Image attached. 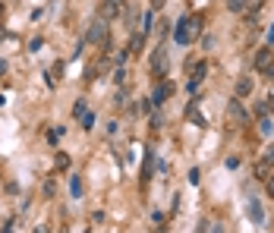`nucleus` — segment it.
I'll return each instance as SVG.
<instances>
[{"instance_id":"obj_1","label":"nucleus","mask_w":274,"mask_h":233,"mask_svg":"<svg viewBox=\"0 0 274 233\" xmlns=\"http://www.w3.org/2000/svg\"><path fill=\"white\" fill-rule=\"evenodd\" d=\"M199 35H202V19H199V16H183V19H176V29H173L176 44H193Z\"/></svg>"},{"instance_id":"obj_2","label":"nucleus","mask_w":274,"mask_h":233,"mask_svg":"<svg viewBox=\"0 0 274 233\" xmlns=\"http://www.w3.org/2000/svg\"><path fill=\"white\" fill-rule=\"evenodd\" d=\"M151 76L154 79H167V51L164 48L151 51Z\"/></svg>"},{"instance_id":"obj_3","label":"nucleus","mask_w":274,"mask_h":233,"mask_svg":"<svg viewBox=\"0 0 274 233\" xmlns=\"http://www.w3.org/2000/svg\"><path fill=\"white\" fill-rule=\"evenodd\" d=\"M104 38H107V19H101V16H98V19L92 22L88 38H85V41H88V44H104Z\"/></svg>"},{"instance_id":"obj_4","label":"nucleus","mask_w":274,"mask_h":233,"mask_svg":"<svg viewBox=\"0 0 274 233\" xmlns=\"http://www.w3.org/2000/svg\"><path fill=\"white\" fill-rule=\"evenodd\" d=\"M170 91H173V82H170V79H161V82L151 88V104H164L170 98Z\"/></svg>"},{"instance_id":"obj_5","label":"nucleus","mask_w":274,"mask_h":233,"mask_svg":"<svg viewBox=\"0 0 274 233\" xmlns=\"http://www.w3.org/2000/svg\"><path fill=\"white\" fill-rule=\"evenodd\" d=\"M246 214L252 224H265V211H261V202L255 199V195H249V202H246Z\"/></svg>"},{"instance_id":"obj_6","label":"nucleus","mask_w":274,"mask_h":233,"mask_svg":"<svg viewBox=\"0 0 274 233\" xmlns=\"http://www.w3.org/2000/svg\"><path fill=\"white\" fill-rule=\"evenodd\" d=\"M255 69H258V73H271V69H274V54L268 48H261L255 54Z\"/></svg>"},{"instance_id":"obj_7","label":"nucleus","mask_w":274,"mask_h":233,"mask_svg":"<svg viewBox=\"0 0 274 233\" xmlns=\"http://www.w3.org/2000/svg\"><path fill=\"white\" fill-rule=\"evenodd\" d=\"M117 13H120V4H114V0H104L101 4V19H114Z\"/></svg>"},{"instance_id":"obj_8","label":"nucleus","mask_w":274,"mask_h":233,"mask_svg":"<svg viewBox=\"0 0 274 233\" xmlns=\"http://www.w3.org/2000/svg\"><path fill=\"white\" fill-rule=\"evenodd\" d=\"M249 91H252V79H249V76H243L240 82H236V98H246Z\"/></svg>"},{"instance_id":"obj_9","label":"nucleus","mask_w":274,"mask_h":233,"mask_svg":"<svg viewBox=\"0 0 274 233\" xmlns=\"http://www.w3.org/2000/svg\"><path fill=\"white\" fill-rule=\"evenodd\" d=\"M261 4H265V0H246V19H249V22L255 19V13L261 10Z\"/></svg>"},{"instance_id":"obj_10","label":"nucleus","mask_w":274,"mask_h":233,"mask_svg":"<svg viewBox=\"0 0 274 233\" xmlns=\"http://www.w3.org/2000/svg\"><path fill=\"white\" fill-rule=\"evenodd\" d=\"M186 117H189V123H196V126H205V117L199 113V107L196 104H189V110H186Z\"/></svg>"},{"instance_id":"obj_11","label":"nucleus","mask_w":274,"mask_h":233,"mask_svg":"<svg viewBox=\"0 0 274 233\" xmlns=\"http://www.w3.org/2000/svg\"><path fill=\"white\" fill-rule=\"evenodd\" d=\"M227 110L236 117V123H243V120H246V110L240 107V101H230V104H227Z\"/></svg>"},{"instance_id":"obj_12","label":"nucleus","mask_w":274,"mask_h":233,"mask_svg":"<svg viewBox=\"0 0 274 233\" xmlns=\"http://www.w3.org/2000/svg\"><path fill=\"white\" fill-rule=\"evenodd\" d=\"M54 167L57 170H66L69 167V155H66V151H57V155H54Z\"/></svg>"},{"instance_id":"obj_13","label":"nucleus","mask_w":274,"mask_h":233,"mask_svg":"<svg viewBox=\"0 0 274 233\" xmlns=\"http://www.w3.org/2000/svg\"><path fill=\"white\" fill-rule=\"evenodd\" d=\"M142 19H145V22H142V35H148V32H151V26H154V10H148V13L142 16Z\"/></svg>"},{"instance_id":"obj_14","label":"nucleus","mask_w":274,"mask_h":233,"mask_svg":"<svg viewBox=\"0 0 274 233\" xmlns=\"http://www.w3.org/2000/svg\"><path fill=\"white\" fill-rule=\"evenodd\" d=\"M69 192H73V199H82V180L79 177L69 180Z\"/></svg>"},{"instance_id":"obj_15","label":"nucleus","mask_w":274,"mask_h":233,"mask_svg":"<svg viewBox=\"0 0 274 233\" xmlns=\"http://www.w3.org/2000/svg\"><path fill=\"white\" fill-rule=\"evenodd\" d=\"M271 126H274V123H271V117H261V120H258V133H261V136H268V133H271Z\"/></svg>"},{"instance_id":"obj_16","label":"nucleus","mask_w":274,"mask_h":233,"mask_svg":"<svg viewBox=\"0 0 274 233\" xmlns=\"http://www.w3.org/2000/svg\"><path fill=\"white\" fill-rule=\"evenodd\" d=\"M104 69H107V63H92L85 76H88V79H95V76H98V73H104Z\"/></svg>"},{"instance_id":"obj_17","label":"nucleus","mask_w":274,"mask_h":233,"mask_svg":"<svg viewBox=\"0 0 274 233\" xmlns=\"http://www.w3.org/2000/svg\"><path fill=\"white\" fill-rule=\"evenodd\" d=\"M227 10H233V13H243V10H246V0H227Z\"/></svg>"},{"instance_id":"obj_18","label":"nucleus","mask_w":274,"mask_h":233,"mask_svg":"<svg viewBox=\"0 0 274 233\" xmlns=\"http://www.w3.org/2000/svg\"><path fill=\"white\" fill-rule=\"evenodd\" d=\"M95 120H98V117H95V113H82V126H85V130H92V126H95Z\"/></svg>"},{"instance_id":"obj_19","label":"nucleus","mask_w":274,"mask_h":233,"mask_svg":"<svg viewBox=\"0 0 274 233\" xmlns=\"http://www.w3.org/2000/svg\"><path fill=\"white\" fill-rule=\"evenodd\" d=\"M54 192H57V183H54V180H47V183H44V195H47V199H51Z\"/></svg>"},{"instance_id":"obj_20","label":"nucleus","mask_w":274,"mask_h":233,"mask_svg":"<svg viewBox=\"0 0 274 233\" xmlns=\"http://www.w3.org/2000/svg\"><path fill=\"white\" fill-rule=\"evenodd\" d=\"M82 113H85V101H76L73 104V117H82Z\"/></svg>"},{"instance_id":"obj_21","label":"nucleus","mask_w":274,"mask_h":233,"mask_svg":"<svg viewBox=\"0 0 274 233\" xmlns=\"http://www.w3.org/2000/svg\"><path fill=\"white\" fill-rule=\"evenodd\" d=\"M151 220H154V227H164V214L161 211H151Z\"/></svg>"},{"instance_id":"obj_22","label":"nucleus","mask_w":274,"mask_h":233,"mask_svg":"<svg viewBox=\"0 0 274 233\" xmlns=\"http://www.w3.org/2000/svg\"><path fill=\"white\" fill-rule=\"evenodd\" d=\"M265 189H268V195H274V173H271V177H265Z\"/></svg>"},{"instance_id":"obj_23","label":"nucleus","mask_w":274,"mask_h":233,"mask_svg":"<svg viewBox=\"0 0 274 233\" xmlns=\"http://www.w3.org/2000/svg\"><path fill=\"white\" fill-rule=\"evenodd\" d=\"M60 76H63V63H54V82H57Z\"/></svg>"},{"instance_id":"obj_24","label":"nucleus","mask_w":274,"mask_h":233,"mask_svg":"<svg viewBox=\"0 0 274 233\" xmlns=\"http://www.w3.org/2000/svg\"><path fill=\"white\" fill-rule=\"evenodd\" d=\"M164 4H167V0H151V10H161Z\"/></svg>"},{"instance_id":"obj_25","label":"nucleus","mask_w":274,"mask_h":233,"mask_svg":"<svg viewBox=\"0 0 274 233\" xmlns=\"http://www.w3.org/2000/svg\"><path fill=\"white\" fill-rule=\"evenodd\" d=\"M7 73V60H0V76H4Z\"/></svg>"},{"instance_id":"obj_26","label":"nucleus","mask_w":274,"mask_h":233,"mask_svg":"<svg viewBox=\"0 0 274 233\" xmlns=\"http://www.w3.org/2000/svg\"><path fill=\"white\" fill-rule=\"evenodd\" d=\"M271 41H274V29H271Z\"/></svg>"},{"instance_id":"obj_27","label":"nucleus","mask_w":274,"mask_h":233,"mask_svg":"<svg viewBox=\"0 0 274 233\" xmlns=\"http://www.w3.org/2000/svg\"><path fill=\"white\" fill-rule=\"evenodd\" d=\"M114 4H123V0H114Z\"/></svg>"}]
</instances>
